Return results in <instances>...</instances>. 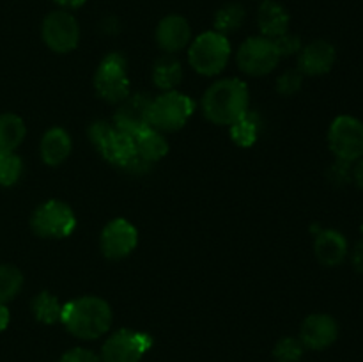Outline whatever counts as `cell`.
<instances>
[{
  "label": "cell",
  "instance_id": "cell-1",
  "mask_svg": "<svg viewBox=\"0 0 363 362\" xmlns=\"http://www.w3.org/2000/svg\"><path fill=\"white\" fill-rule=\"evenodd\" d=\"M112 307L99 297L73 298L62 305L60 323L67 332L82 341H94L105 336L112 327Z\"/></svg>",
  "mask_w": 363,
  "mask_h": 362
},
{
  "label": "cell",
  "instance_id": "cell-2",
  "mask_svg": "<svg viewBox=\"0 0 363 362\" xmlns=\"http://www.w3.org/2000/svg\"><path fill=\"white\" fill-rule=\"evenodd\" d=\"M250 94L245 82L223 78L215 82L202 96V112L206 119L218 126H230L248 112Z\"/></svg>",
  "mask_w": 363,
  "mask_h": 362
},
{
  "label": "cell",
  "instance_id": "cell-3",
  "mask_svg": "<svg viewBox=\"0 0 363 362\" xmlns=\"http://www.w3.org/2000/svg\"><path fill=\"white\" fill-rule=\"evenodd\" d=\"M230 57V43L227 35L216 31L202 32L194 39L188 50V62L204 77H215L225 70Z\"/></svg>",
  "mask_w": 363,
  "mask_h": 362
},
{
  "label": "cell",
  "instance_id": "cell-4",
  "mask_svg": "<svg viewBox=\"0 0 363 362\" xmlns=\"http://www.w3.org/2000/svg\"><path fill=\"white\" fill-rule=\"evenodd\" d=\"M89 141L101 153L106 162L121 169H124L137 155L135 137L121 131L119 128H116V124L108 121H94L89 126Z\"/></svg>",
  "mask_w": 363,
  "mask_h": 362
},
{
  "label": "cell",
  "instance_id": "cell-5",
  "mask_svg": "<svg viewBox=\"0 0 363 362\" xmlns=\"http://www.w3.org/2000/svg\"><path fill=\"white\" fill-rule=\"evenodd\" d=\"M34 234L46 240H62L77 227V215L69 204L59 199H50L34 209L30 216Z\"/></svg>",
  "mask_w": 363,
  "mask_h": 362
},
{
  "label": "cell",
  "instance_id": "cell-6",
  "mask_svg": "<svg viewBox=\"0 0 363 362\" xmlns=\"http://www.w3.org/2000/svg\"><path fill=\"white\" fill-rule=\"evenodd\" d=\"M195 110V103L190 96L179 91H165L156 96L151 103L149 124L158 131H177L188 123Z\"/></svg>",
  "mask_w": 363,
  "mask_h": 362
},
{
  "label": "cell",
  "instance_id": "cell-7",
  "mask_svg": "<svg viewBox=\"0 0 363 362\" xmlns=\"http://www.w3.org/2000/svg\"><path fill=\"white\" fill-rule=\"evenodd\" d=\"M94 87L99 98L117 105L130 96L128 62L121 53L113 52L103 57L94 73Z\"/></svg>",
  "mask_w": 363,
  "mask_h": 362
},
{
  "label": "cell",
  "instance_id": "cell-8",
  "mask_svg": "<svg viewBox=\"0 0 363 362\" xmlns=\"http://www.w3.org/2000/svg\"><path fill=\"white\" fill-rule=\"evenodd\" d=\"M330 151L337 160L357 163L363 158V123L358 117L339 116L328 130Z\"/></svg>",
  "mask_w": 363,
  "mask_h": 362
},
{
  "label": "cell",
  "instance_id": "cell-9",
  "mask_svg": "<svg viewBox=\"0 0 363 362\" xmlns=\"http://www.w3.org/2000/svg\"><path fill=\"white\" fill-rule=\"evenodd\" d=\"M280 53L277 50L273 39L264 38V35H254L241 43L238 50V66L243 73L250 77H264L272 73L280 62Z\"/></svg>",
  "mask_w": 363,
  "mask_h": 362
},
{
  "label": "cell",
  "instance_id": "cell-10",
  "mask_svg": "<svg viewBox=\"0 0 363 362\" xmlns=\"http://www.w3.org/2000/svg\"><path fill=\"white\" fill-rule=\"evenodd\" d=\"M152 348V337L145 332L121 329L105 341L101 348V362H140Z\"/></svg>",
  "mask_w": 363,
  "mask_h": 362
},
{
  "label": "cell",
  "instance_id": "cell-11",
  "mask_svg": "<svg viewBox=\"0 0 363 362\" xmlns=\"http://www.w3.org/2000/svg\"><path fill=\"white\" fill-rule=\"evenodd\" d=\"M41 35L52 52L69 53L80 43V25L69 11H53L43 20Z\"/></svg>",
  "mask_w": 363,
  "mask_h": 362
},
{
  "label": "cell",
  "instance_id": "cell-12",
  "mask_svg": "<svg viewBox=\"0 0 363 362\" xmlns=\"http://www.w3.org/2000/svg\"><path fill=\"white\" fill-rule=\"evenodd\" d=\"M138 245V231L130 220L126 219H113L103 227L101 236H99V247H101L103 256L106 259H119L128 258L135 247Z\"/></svg>",
  "mask_w": 363,
  "mask_h": 362
},
{
  "label": "cell",
  "instance_id": "cell-13",
  "mask_svg": "<svg viewBox=\"0 0 363 362\" xmlns=\"http://www.w3.org/2000/svg\"><path fill=\"white\" fill-rule=\"evenodd\" d=\"M152 98L145 92H135L128 96L124 102L119 103L116 116H113V124L124 133L135 137L142 130L149 128V112H151Z\"/></svg>",
  "mask_w": 363,
  "mask_h": 362
},
{
  "label": "cell",
  "instance_id": "cell-14",
  "mask_svg": "<svg viewBox=\"0 0 363 362\" xmlns=\"http://www.w3.org/2000/svg\"><path fill=\"white\" fill-rule=\"evenodd\" d=\"M337 337H339V323L333 316L325 314V312L307 316L301 323L300 341L308 350H326L335 343Z\"/></svg>",
  "mask_w": 363,
  "mask_h": 362
},
{
  "label": "cell",
  "instance_id": "cell-15",
  "mask_svg": "<svg viewBox=\"0 0 363 362\" xmlns=\"http://www.w3.org/2000/svg\"><path fill=\"white\" fill-rule=\"evenodd\" d=\"M337 60L335 46L332 43L325 41V39H315V41L308 43L307 46L300 50L298 53V67L301 75H308V77H319V75H326L333 67Z\"/></svg>",
  "mask_w": 363,
  "mask_h": 362
},
{
  "label": "cell",
  "instance_id": "cell-16",
  "mask_svg": "<svg viewBox=\"0 0 363 362\" xmlns=\"http://www.w3.org/2000/svg\"><path fill=\"white\" fill-rule=\"evenodd\" d=\"M191 41V27L181 14L162 18L156 27V43L165 53H176L186 48Z\"/></svg>",
  "mask_w": 363,
  "mask_h": 362
},
{
  "label": "cell",
  "instance_id": "cell-17",
  "mask_svg": "<svg viewBox=\"0 0 363 362\" xmlns=\"http://www.w3.org/2000/svg\"><path fill=\"white\" fill-rule=\"evenodd\" d=\"M314 252L323 266H339L350 254V243L346 236L335 229H321L315 236Z\"/></svg>",
  "mask_w": 363,
  "mask_h": 362
},
{
  "label": "cell",
  "instance_id": "cell-18",
  "mask_svg": "<svg viewBox=\"0 0 363 362\" xmlns=\"http://www.w3.org/2000/svg\"><path fill=\"white\" fill-rule=\"evenodd\" d=\"M289 13L282 4L275 2V0H262L257 13V25L261 35L268 39L280 38L286 32H289Z\"/></svg>",
  "mask_w": 363,
  "mask_h": 362
},
{
  "label": "cell",
  "instance_id": "cell-19",
  "mask_svg": "<svg viewBox=\"0 0 363 362\" xmlns=\"http://www.w3.org/2000/svg\"><path fill=\"white\" fill-rule=\"evenodd\" d=\"M71 137L64 128L53 126L43 135L41 144H39V153L46 165L57 167L62 162H66L67 156L71 155Z\"/></svg>",
  "mask_w": 363,
  "mask_h": 362
},
{
  "label": "cell",
  "instance_id": "cell-20",
  "mask_svg": "<svg viewBox=\"0 0 363 362\" xmlns=\"http://www.w3.org/2000/svg\"><path fill=\"white\" fill-rule=\"evenodd\" d=\"M135 149H137V155L144 162L152 165V163L165 158L167 153H169V142L163 137L162 131L149 126L145 130H142L140 133L135 135Z\"/></svg>",
  "mask_w": 363,
  "mask_h": 362
},
{
  "label": "cell",
  "instance_id": "cell-21",
  "mask_svg": "<svg viewBox=\"0 0 363 362\" xmlns=\"http://www.w3.org/2000/svg\"><path fill=\"white\" fill-rule=\"evenodd\" d=\"M181 78H183V66H181L179 59L174 57V53H165L155 62L152 80H155L156 87L163 89V91H174Z\"/></svg>",
  "mask_w": 363,
  "mask_h": 362
},
{
  "label": "cell",
  "instance_id": "cell-22",
  "mask_svg": "<svg viewBox=\"0 0 363 362\" xmlns=\"http://www.w3.org/2000/svg\"><path fill=\"white\" fill-rule=\"evenodd\" d=\"M27 135L23 119L16 114H0V153H14Z\"/></svg>",
  "mask_w": 363,
  "mask_h": 362
},
{
  "label": "cell",
  "instance_id": "cell-23",
  "mask_svg": "<svg viewBox=\"0 0 363 362\" xmlns=\"http://www.w3.org/2000/svg\"><path fill=\"white\" fill-rule=\"evenodd\" d=\"M261 128L262 121L261 117H259V114L248 110L241 119H238L236 123L229 126L230 138H233L234 144L240 146V148H250V146H254L255 142H257Z\"/></svg>",
  "mask_w": 363,
  "mask_h": 362
},
{
  "label": "cell",
  "instance_id": "cell-24",
  "mask_svg": "<svg viewBox=\"0 0 363 362\" xmlns=\"http://www.w3.org/2000/svg\"><path fill=\"white\" fill-rule=\"evenodd\" d=\"M62 305L59 302V298L53 297L48 291H41L34 297L32 300V314L43 325H53V323H59L62 318Z\"/></svg>",
  "mask_w": 363,
  "mask_h": 362
},
{
  "label": "cell",
  "instance_id": "cell-25",
  "mask_svg": "<svg viewBox=\"0 0 363 362\" xmlns=\"http://www.w3.org/2000/svg\"><path fill=\"white\" fill-rule=\"evenodd\" d=\"M245 21V9L240 4H227L215 14V31L227 35L236 32Z\"/></svg>",
  "mask_w": 363,
  "mask_h": 362
},
{
  "label": "cell",
  "instance_id": "cell-26",
  "mask_svg": "<svg viewBox=\"0 0 363 362\" xmlns=\"http://www.w3.org/2000/svg\"><path fill=\"white\" fill-rule=\"evenodd\" d=\"M23 287V273L13 265H0V304L14 300Z\"/></svg>",
  "mask_w": 363,
  "mask_h": 362
},
{
  "label": "cell",
  "instance_id": "cell-27",
  "mask_svg": "<svg viewBox=\"0 0 363 362\" xmlns=\"http://www.w3.org/2000/svg\"><path fill=\"white\" fill-rule=\"evenodd\" d=\"M23 172L21 158L14 153H0V187H13Z\"/></svg>",
  "mask_w": 363,
  "mask_h": 362
},
{
  "label": "cell",
  "instance_id": "cell-28",
  "mask_svg": "<svg viewBox=\"0 0 363 362\" xmlns=\"http://www.w3.org/2000/svg\"><path fill=\"white\" fill-rule=\"evenodd\" d=\"M305 346L296 337H284L273 348V357L277 362H300Z\"/></svg>",
  "mask_w": 363,
  "mask_h": 362
},
{
  "label": "cell",
  "instance_id": "cell-29",
  "mask_svg": "<svg viewBox=\"0 0 363 362\" xmlns=\"http://www.w3.org/2000/svg\"><path fill=\"white\" fill-rule=\"evenodd\" d=\"M303 84V75L298 70H287L277 78V91L282 96L296 94Z\"/></svg>",
  "mask_w": 363,
  "mask_h": 362
},
{
  "label": "cell",
  "instance_id": "cell-30",
  "mask_svg": "<svg viewBox=\"0 0 363 362\" xmlns=\"http://www.w3.org/2000/svg\"><path fill=\"white\" fill-rule=\"evenodd\" d=\"M273 43H275V46H277V50H279L280 57L298 55V53H300V50L303 48L300 35L289 34V32H286V34L280 35V38L273 39Z\"/></svg>",
  "mask_w": 363,
  "mask_h": 362
},
{
  "label": "cell",
  "instance_id": "cell-31",
  "mask_svg": "<svg viewBox=\"0 0 363 362\" xmlns=\"http://www.w3.org/2000/svg\"><path fill=\"white\" fill-rule=\"evenodd\" d=\"M328 176L333 183L347 185L350 181H353V163L340 162V160H337V162L330 167Z\"/></svg>",
  "mask_w": 363,
  "mask_h": 362
},
{
  "label": "cell",
  "instance_id": "cell-32",
  "mask_svg": "<svg viewBox=\"0 0 363 362\" xmlns=\"http://www.w3.org/2000/svg\"><path fill=\"white\" fill-rule=\"evenodd\" d=\"M59 362H101L99 355H96L92 350L87 348H71L60 357Z\"/></svg>",
  "mask_w": 363,
  "mask_h": 362
},
{
  "label": "cell",
  "instance_id": "cell-33",
  "mask_svg": "<svg viewBox=\"0 0 363 362\" xmlns=\"http://www.w3.org/2000/svg\"><path fill=\"white\" fill-rule=\"evenodd\" d=\"M351 265L357 272L363 273V238L354 243V247L351 248Z\"/></svg>",
  "mask_w": 363,
  "mask_h": 362
},
{
  "label": "cell",
  "instance_id": "cell-34",
  "mask_svg": "<svg viewBox=\"0 0 363 362\" xmlns=\"http://www.w3.org/2000/svg\"><path fill=\"white\" fill-rule=\"evenodd\" d=\"M53 2L57 4V6L60 7V9L64 11H73V9H78V7L84 6L87 0H53Z\"/></svg>",
  "mask_w": 363,
  "mask_h": 362
},
{
  "label": "cell",
  "instance_id": "cell-35",
  "mask_svg": "<svg viewBox=\"0 0 363 362\" xmlns=\"http://www.w3.org/2000/svg\"><path fill=\"white\" fill-rule=\"evenodd\" d=\"M353 181L360 190H363V158L358 160L357 165H353Z\"/></svg>",
  "mask_w": 363,
  "mask_h": 362
},
{
  "label": "cell",
  "instance_id": "cell-36",
  "mask_svg": "<svg viewBox=\"0 0 363 362\" xmlns=\"http://www.w3.org/2000/svg\"><path fill=\"white\" fill-rule=\"evenodd\" d=\"M11 322V312L9 309L6 307V304H0V332L7 329Z\"/></svg>",
  "mask_w": 363,
  "mask_h": 362
},
{
  "label": "cell",
  "instance_id": "cell-37",
  "mask_svg": "<svg viewBox=\"0 0 363 362\" xmlns=\"http://www.w3.org/2000/svg\"><path fill=\"white\" fill-rule=\"evenodd\" d=\"M362 231H363V226H362Z\"/></svg>",
  "mask_w": 363,
  "mask_h": 362
}]
</instances>
